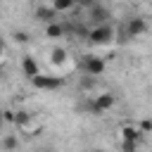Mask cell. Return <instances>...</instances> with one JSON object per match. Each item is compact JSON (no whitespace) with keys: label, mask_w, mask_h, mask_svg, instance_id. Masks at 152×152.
Masks as SVG:
<instances>
[{"label":"cell","mask_w":152,"mask_h":152,"mask_svg":"<svg viewBox=\"0 0 152 152\" xmlns=\"http://www.w3.org/2000/svg\"><path fill=\"white\" fill-rule=\"evenodd\" d=\"M88 43L90 45H107V43H112L114 40V28H112V24H102V26H93L90 31H88Z\"/></svg>","instance_id":"6da1fadb"},{"label":"cell","mask_w":152,"mask_h":152,"mask_svg":"<svg viewBox=\"0 0 152 152\" xmlns=\"http://www.w3.org/2000/svg\"><path fill=\"white\" fill-rule=\"evenodd\" d=\"M114 104H116V95H114V93H100V95L90 97V114L102 116V114L109 112Z\"/></svg>","instance_id":"7a4b0ae2"},{"label":"cell","mask_w":152,"mask_h":152,"mask_svg":"<svg viewBox=\"0 0 152 152\" xmlns=\"http://www.w3.org/2000/svg\"><path fill=\"white\" fill-rule=\"evenodd\" d=\"M81 71L86 76H102L104 74V59L102 57H95V55H83L81 57Z\"/></svg>","instance_id":"3957f363"},{"label":"cell","mask_w":152,"mask_h":152,"mask_svg":"<svg viewBox=\"0 0 152 152\" xmlns=\"http://www.w3.org/2000/svg\"><path fill=\"white\" fill-rule=\"evenodd\" d=\"M31 83H33L36 88H40V90H57V88H62L66 81H64V76H48V74H38V76H33V78H31Z\"/></svg>","instance_id":"277c9868"},{"label":"cell","mask_w":152,"mask_h":152,"mask_svg":"<svg viewBox=\"0 0 152 152\" xmlns=\"http://www.w3.org/2000/svg\"><path fill=\"white\" fill-rule=\"evenodd\" d=\"M126 33H128V38H138V36H142V33H147V21L142 19V17H131L128 21H126Z\"/></svg>","instance_id":"5b68a950"},{"label":"cell","mask_w":152,"mask_h":152,"mask_svg":"<svg viewBox=\"0 0 152 152\" xmlns=\"http://www.w3.org/2000/svg\"><path fill=\"white\" fill-rule=\"evenodd\" d=\"M90 19H93V24H95V26H102V24H109L112 14H109V10H107L104 5L95 2V5L90 7Z\"/></svg>","instance_id":"8992f818"},{"label":"cell","mask_w":152,"mask_h":152,"mask_svg":"<svg viewBox=\"0 0 152 152\" xmlns=\"http://www.w3.org/2000/svg\"><path fill=\"white\" fill-rule=\"evenodd\" d=\"M33 14H36V19H38V21H43L45 26H48V24H52V21H57V12H55L52 7H45V5L36 7V12H33Z\"/></svg>","instance_id":"52a82bcc"},{"label":"cell","mask_w":152,"mask_h":152,"mask_svg":"<svg viewBox=\"0 0 152 152\" xmlns=\"http://www.w3.org/2000/svg\"><path fill=\"white\" fill-rule=\"evenodd\" d=\"M121 140H128V142H138V145H140L142 133H140V128H138V126L126 124V126H121Z\"/></svg>","instance_id":"ba28073f"},{"label":"cell","mask_w":152,"mask_h":152,"mask_svg":"<svg viewBox=\"0 0 152 152\" xmlns=\"http://www.w3.org/2000/svg\"><path fill=\"white\" fill-rule=\"evenodd\" d=\"M21 71H24V76H28V78H33V76L40 74V71H38V62H36L31 55H26V57L21 59Z\"/></svg>","instance_id":"9c48e42d"},{"label":"cell","mask_w":152,"mask_h":152,"mask_svg":"<svg viewBox=\"0 0 152 152\" xmlns=\"http://www.w3.org/2000/svg\"><path fill=\"white\" fill-rule=\"evenodd\" d=\"M45 33H48V38H62L66 31H64V24L52 21V24H48V26H45Z\"/></svg>","instance_id":"30bf717a"},{"label":"cell","mask_w":152,"mask_h":152,"mask_svg":"<svg viewBox=\"0 0 152 152\" xmlns=\"http://www.w3.org/2000/svg\"><path fill=\"white\" fill-rule=\"evenodd\" d=\"M14 124H17L19 128H28V126H31V114H28L26 109L14 112Z\"/></svg>","instance_id":"8fae6325"},{"label":"cell","mask_w":152,"mask_h":152,"mask_svg":"<svg viewBox=\"0 0 152 152\" xmlns=\"http://www.w3.org/2000/svg\"><path fill=\"white\" fill-rule=\"evenodd\" d=\"M57 14L59 12H69V10H74L76 7V0H52V5H50Z\"/></svg>","instance_id":"7c38bea8"},{"label":"cell","mask_w":152,"mask_h":152,"mask_svg":"<svg viewBox=\"0 0 152 152\" xmlns=\"http://www.w3.org/2000/svg\"><path fill=\"white\" fill-rule=\"evenodd\" d=\"M0 145H2L5 152H14V150L19 147V138H17V135H5V138L0 140Z\"/></svg>","instance_id":"4fadbf2b"},{"label":"cell","mask_w":152,"mask_h":152,"mask_svg":"<svg viewBox=\"0 0 152 152\" xmlns=\"http://www.w3.org/2000/svg\"><path fill=\"white\" fill-rule=\"evenodd\" d=\"M50 62L57 64V66L64 64V62H66V50H64V48H55V50L50 52Z\"/></svg>","instance_id":"5bb4252c"},{"label":"cell","mask_w":152,"mask_h":152,"mask_svg":"<svg viewBox=\"0 0 152 152\" xmlns=\"http://www.w3.org/2000/svg\"><path fill=\"white\" fill-rule=\"evenodd\" d=\"M81 86H83V90H95V86H97V78H95V76H83Z\"/></svg>","instance_id":"9a60e30c"},{"label":"cell","mask_w":152,"mask_h":152,"mask_svg":"<svg viewBox=\"0 0 152 152\" xmlns=\"http://www.w3.org/2000/svg\"><path fill=\"white\" fill-rule=\"evenodd\" d=\"M121 152H138V142H128V140H121Z\"/></svg>","instance_id":"2e32d148"},{"label":"cell","mask_w":152,"mask_h":152,"mask_svg":"<svg viewBox=\"0 0 152 152\" xmlns=\"http://www.w3.org/2000/svg\"><path fill=\"white\" fill-rule=\"evenodd\" d=\"M138 128H140V133H142V135H145V133H150V131H152V119H142Z\"/></svg>","instance_id":"e0dca14e"},{"label":"cell","mask_w":152,"mask_h":152,"mask_svg":"<svg viewBox=\"0 0 152 152\" xmlns=\"http://www.w3.org/2000/svg\"><path fill=\"white\" fill-rule=\"evenodd\" d=\"M14 40L17 43H28V33L26 31H14Z\"/></svg>","instance_id":"ac0fdd59"},{"label":"cell","mask_w":152,"mask_h":152,"mask_svg":"<svg viewBox=\"0 0 152 152\" xmlns=\"http://www.w3.org/2000/svg\"><path fill=\"white\" fill-rule=\"evenodd\" d=\"M2 121H14V112L12 109H5L2 112Z\"/></svg>","instance_id":"d6986e66"},{"label":"cell","mask_w":152,"mask_h":152,"mask_svg":"<svg viewBox=\"0 0 152 152\" xmlns=\"http://www.w3.org/2000/svg\"><path fill=\"white\" fill-rule=\"evenodd\" d=\"M95 2H97V0H76V5H83V7H88V10H90Z\"/></svg>","instance_id":"ffe728a7"},{"label":"cell","mask_w":152,"mask_h":152,"mask_svg":"<svg viewBox=\"0 0 152 152\" xmlns=\"http://www.w3.org/2000/svg\"><path fill=\"white\" fill-rule=\"evenodd\" d=\"M2 55H5V40L0 38V57H2Z\"/></svg>","instance_id":"44dd1931"},{"label":"cell","mask_w":152,"mask_h":152,"mask_svg":"<svg viewBox=\"0 0 152 152\" xmlns=\"http://www.w3.org/2000/svg\"><path fill=\"white\" fill-rule=\"evenodd\" d=\"M0 78H5V66H0Z\"/></svg>","instance_id":"7402d4cb"},{"label":"cell","mask_w":152,"mask_h":152,"mask_svg":"<svg viewBox=\"0 0 152 152\" xmlns=\"http://www.w3.org/2000/svg\"><path fill=\"white\" fill-rule=\"evenodd\" d=\"M2 124H5V121H2V112H0V128H2Z\"/></svg>","instance_id":"603a6c76"},{"label":"cell","mask_w":152,"mask_h":152,"mask_svg":"<svg viewBox=\"0 0 152 152\" xmlns=\"http://www.w3.org/2000/svg\"><path fill=\"white\" fill-rule=\"evenodd\" d=\"M95 152H104V150H95Z\"/></svg>","instance_id":"cb8c5ba5"}]
</instances>
